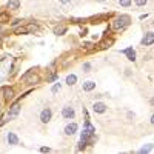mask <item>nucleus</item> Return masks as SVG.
Wrapping results in <instances>:
<instances>
[{
    "mask_svg": "<svg viewBox=\"0 0 154 154\" xmlns=\"http://www.w3.org/2000/svg\"><path fill=\"white\" fill-rule=\"evenodd\" d=\"M40 151H42V153H49L51 149H49L48 147H42V148H40Z\"/></svg>",
    "mask_w": 154,
    "mask_h": 154,
    "instance_id": "c85d7f7f",
    "label": "nucleus"
},
{
    "mask_svg": "<svg viewBox=\"0 0 154 154\" xmlns=\"http://www.w3.org/2000/svg\"><path fill=\"white\" fill-rule=\"evenodd\" d=\"M8 19H10V14H6V12H2V14H0V22L8 20Z\"/></svg>",
    "mask_w": 154,
    "mask_h": 154,
    "instance_id": "b1692460",
    "label": "nucleus"
},
{
    "mask_svg": "<svg viewBox=\"0 0 154 154\" xmlns=\"http://www.w3.org/2000/svg\"><path fill=\"white\" fill-rule=\"evenodd\" d=\"M154 42V34L153 33H147L145 34V37L142 39V45L143 46H151Z\"/></svg>",
    "mask_w": 154,
    "mask_h": 154,
    "instance_id": "0eeeda50",
    "label": "nucleus"
},
{
    "mask_svg": "<svg viewBox=\"0 0 154 154\" xmlns=\"http://www.w3.org/2000/svg\"><path fill=\"white\" fill-rule=\"evenodd\" d=\"M0 108H2V103H0Z\"/></svg>",
    "mask_w": 154,
    "mask_h": 154,
    "instance_id": "72a5a7b5",
    "label": "nucleus"
},
{
    "mask_svg": "<svg viewBox=\"0 0 154 154\" xmlns=\"http://www.w3.org/2000/svg\"><path fill=\"white\" fill-rule=\"evenodd\" d=\"M134 2H136V5H137V6H145L148 0H134Z\"/></svg>",
    "mask_w": 154,
    "mask_h": 154,
    "instance_id": "4be33fe9",
    "label": "nucleus"
},
{
    "mask_svg": "<svg viewBox=\"0 0 154 154\" xmlns=\"http://www.w3.org/2000/svg\"><path fill=\"white\" fill-rule=\"evenodd\" d=\"M87 142H85V140H82V139H80V142H79V147H77V149H79V151H82V149H85V148H87Z\"/></svg>",
    "mask_w": 154,
    "mask_h": 154,
    "instance_id": "6ab92c4d",
    "label": "nucleus"
},
{
    "mask_svg": "<svg viewBox=\"0 0 154 154\" xmlns=\"http://www.w3.org/2000/svg\"><path fill=\"white\" fill-rule=\"evenodd\" d=\"M19 112H20V106H19V103H14V105H12V106L10 108V111H8L6 119H8V120L16 119V117L19 116Z\"/></svg>",
    "mask_w": 154,
    "mask_h": 154,
    "instance_id": "7ed1b4c3",
    "label": "nucleus"
},
{
    "mask_svg": "<svg viewBox=\"0 0 154 154\" xmlns=\"http://www.w3.org/2000/svg\"><path fill=\"white\" fill-rule=\"evenodd\" d=\"M54 80H57V74H52V76L48 79V82H54Z\"/></svg>",
    "mask_w": 154,
    "mask_h": 154,
    "instance_id": "cd10ccee",
    "label": "nucleus"
},
{
    "mask_svg": "<svg viewBox=\"0 0 154 154\" xmlns=\"http://www.w3.org/2000/svg\"><path fill=\"white\" fill-rule=\"evenodd\" d=\"M112 43H114V39H103L102 42H100V45H99V46H100L102 49H105V48H110Z\"/></svg>",
    "mask_w": 154,
    "mask_h": 154,
    "instance_id": "ddd939ff",
    "label": "nucleus"
},
{
    "mask_svg": "<svg viewBox=\"0 0 154 154\" xmlns=\"http://www.w3.org/2000/svg\"><path fill=\"white\" fill-rule=\"evenodd\" d=\"M60 88H62V85H60V83H56V85H54V87L51 88V91H52L54 94H56L57 91H60Z\"/></svg>",
    "mask_w": 154,
    "mask_h": 154,
    "instance_id": "412c9836",
    "label": "nucleus"
},
{
    "mask_svg": "<svg viewBox=\"0 0 154 154\" xmlns=\"http://www.w3.org/2000/svg\"><path fill=\"white\" fill-rule=\"evenodd\" d=\"M94 88H96V83L91 82V80H88V82L83 83V91H93Z\"/></svg>",
    "mask_w": 154,
    "mask_h": 154,
    "instance_id": "4468645a",
    "label": "nucleus"
},
{
    "mask_svg": "<svg viewBox=\"0 0 154 154\" xmlns=\"http://www.w3.org/2000/svg\"><path fill=\"white\" fill-rule=\"evenodd\" d=\"M14 33L16 34H28V29H26V26H20V28H14Z\"/></svg>",
    "mask_w": 154,
    "mask_h": 154,
    "instance_id": "f3484780",
    "label": "nucleus"
},
{
    "mask_svg": "<svg viewBox=\"0 0 154 154\" xmlns=\"http://www.w3.org/2000/svg\"><path fill=\"white\" fill-rule=\"evenodd\" d=\"M2 93H3V99H5L6 102L12 100V97H14V89L10 88V87H3Z\"/></svg>",
    "mask_w": 154,
    "mask_h": 154,
    "instance_id": "39448f33",
    "label": "nucleus"
},
{
    "mask_svg": "<svg viewBox=\"0 0 154 154\" xmlns=\"http://www.w3.org/2000/svg\"><path fill=\"white\" fill-rule=\"evenodd\" d=\"M66 33V26H57L56 29H54V34L56 35H63Z\"/></svg>",
    "mask_w": 154,
    "mask_h": 154,
    "instance_id": "2eb2a0df",
    "label": "nucleus"
},
{
    "mask_svg": "<svg viewBox=\"0 0 154 154\" xmlns=\"http://www.w3.org/2000/svg\"><path fill=\"white\" fill-rule=\"evenodd\" d=\"M76 82H77V77H76L74 74H70V76L66 77V83L70 85V87H71V85H74Z\"/></svg>",
    "mask_w": 154,
    "mask_h": 154,
    "instance_id": "dca6fc26",
    "label": "nucleus"
},
{
    "mask_svg": "<svg viewBox=\"0 0 154 154\" xmlns=\"http://www.w3.org/2000/svg\"><path fill=\"white\" fill-rule=\"evenodd\" d=\"M83 46H85V49H87V51H89V49H93L94 45H93V43H85Z\"/></svg>",
    "mask_w": 154,
    "mask_h": 154,
    "instance_id": "bb28decb",
    "label": "nucleus"
},
{
    "mask_svg": "<svg viewBox=\"0 0 154 154\" xmlns=\"http://www.w3.org/2000/svg\"><path fill=\"white\" fill-rule=\"evenodd\" d=\"M129 23H131L129 16H119V17H116V19L111 22V28L114 31H117V33H120V31H123Z\"/></svg>",
    "mask_w": 154,
    "mask_h": 154,
    "instance_id": "f257e3e1",
    "label": "nucleus"
},
{
    "mask_svg": "<svg viewBox=\"0 0 154 154\" xmlns=\"http://www.w3.org/2000/svg\"><path fill=\"white\" fill-rule=\"evenodd\" d=\"M87 33H88V31H87V29H83L82 33H80V35H82V37H85V35H87Z\"/></svg>",
    "mask_w": 154,
    "mask_h": 154,
    "instance_id": "7c9ffc66",
    "label": "nucleus"
},
{
    "mask_svg": "<svg viewBox=\"0 0 154 154\" xmlns=\"http://www.w3.org/2000/svg\"><path fill=\"white\" fill-rule=\"evenodd\" d=\"M51 117H52V111L49 110V108H45V110L40 112V120H42L43 123H48V122L51 120Z\"/></svg>",
    "mask_w": 154,
    "mask_h": 154,
    "instance_id": "20e7f679",
    "label": "nucleus"
},
{
    "mask_svg": "<svg viewBox=\"0 0 154 154\" xmlns=\"http://www.w3.org/2000/svg\"><path fill=\"white\" fill-rule=\"evenodd\" d=\"M26 29H28V34H29V33H35V31H37L39 28H37V25L31 23V25H28V26H26Z\"/></svg>",
    "mask_w": 154,
    "mask_h": 154,
    "instance_id": "a211bd4d",
    "label": "nucleus"
},
{
    "mask_svg": "<svg viewBox=\"0 0 154 154\" xmlns=\"http://www.w3.org/2000/svg\"><path fill=\"white\" fill-rule=\"evenodd\" d=\"M62 116L65 117V119H74L76 112H74V110H72L71 106H65V108L62 110Z\"/></svg>",
    "mask_w": 154,
    "mask_h": 154,
    "instance_id": "423d86ee",
    "label": "nucleus"
},
{
    "mask_svg": "<svg viewBox=\"0 0 154 154\" xmlns=\"http://www.w3.org/2000/svg\"><path fill=\"white\" fill-rule=\"evenodd\" d=\"M122 52L128 56V60H131V62H134V60H136V51H134L133 48H126V49H123Z\"/></svg>",
    "mask_w": 154,
    "mask_h": 154,
    "instance_id": "9d476101",
    "label": "nucleus"
},
{
    "mask_svg": "<svg viewBox=\"0 0 154 154\" xmlns=\"http://www.w3.org/2000/svg\"><path fill=\"white\" fill-rule=\"evenodd\" d=\"M6 139H8V143H10V145H17V143H19V137H17L14 133H8Z\"/></svg>",
    "mask_w": 154,
    "mask_h": 154,
    "instance_id": "f8f14e48",
    "label": "nucleus"
},
{
    "mask_svg": "<svg viewBox=\"0 0 154 154\" xmlns=\"http://www.w3.org/2000/svg\"><path fill=\"white\" fill-rule=\"evenodd\" d=\"M59 2H60L62 5H66V3H71V0H59Z\"/></svg>",
    "mask_w": 154,
    "mask_h": 154,
    "instance_id": "c756f323",
    "label": "nucleus"
},
{
    "mask_svg": "<svg viewBox=\"0 0 154 154\" xmlns=\"http://www.w3.org/2000/svg\"><path fill=\"white\" fill-rule=\"evenodd\" d=\"M0 33H2V26H0Z\"/></svg>",
    "mask_w": 154,
    "mask_h": 154,
    "instance_id": "473e14b6",
    "label": "nucleus"
},
{
    "mask_svg": "<svg viewBox=\"0 0 154 154\" xmlns=\"http://www.w3.org/2000/svg\"><path fill=\"white\" fill-rule=\"evenodd\" d=\"M22 22H23V20H20V19H17V20H14V22H12V28H16V26H19V25H22Z\"/></svg>",
    "mask_w": 154,
    "mask_h": 154,
    "instance_id": "393cba45",
    "label": "nucleus"
},
{
    "mask_svg": "<svg viewBox=\"0 0 154 154\" xmlns=\"http://www.w3.org/2000/svg\"><path fill=\"white\" fill-rule=\"evenodd\" d=\"M76 133H77V123L66 125V128H65V134L66 136H72V134H76Z\"/></svg>",
    "mask_w": 154,
    "mask_h": 154,
    "instance_id": "1a4fd4ad",
    "label": "nucleus"
},
{
    "mask_svg": "<svg viewBox=\"0 0 154 154\" xmlns=\"http://www.w3.org/2000/svg\"><path fill=\"white\" fill-rule=\"evenodd\" d=\"M93 110H94V112L102 114V112L106 111V105H105V103H102V102H96V103L93 105Z\"/></svg>",
    "mask_w": 154,
    "mask_h": 154,
    "instance_id": "6e6552de",
    "label": "nucleus"
},
{
    "mask_svg": "<svg viewBox=\"0 0 154 154\" xmlns=\"http://www.w3.org/2000/svg\"><path fill=\"white\" fill-rule=\"evenodd\" d=\"M6 6H8V10H11V11L19 10V6H20V0H10Z\"/></svg>",
    "mask_w": 154,
    "mask_h": 154,
    "instance_id": "9b49d317",
    "label": "nucleus"
},
{
    "mask_svg": "<svg viewBox=\"0 0 154 154\" xmlns=\"http://www.w3.org/2000/svg\"><path fill=\"white\" fill-rule=\"evenodd\" d=\"M151 149H153V148H151V145H148V147H143V148L139 151V153H142V154H143V153H149Z\"/></svg>",
    "mask_w": 154,
    "mask_h": 154,
    "instance_id": "5701e85b",
    "label": "nucleus"
},
{
    "mask_svg": "<svg viewBox=\"0 0 154 154\" xmlns=\"http://www.w3.org/2000/svg\"><path fill=\"white\" fill-rule=\"evenodd\" d=\"M83 70L85 71H89V70H91V63H88V62L83 63Z\"/></svg>",
    "mask_w": 154,
    "mask_h": 154,
    "instance_id": "a878e982",
    "label": "nucleus"
},
{
    "mask_svg": "<svg viewBox=\"0 0 154 154\" xmlns=\"http://www.w3.org/2000/svg\"><path fill=\"white\" fill-rule=\"evenodd\" d=\"M119 3H120V6H125V8H128L131 5V0H119Z\"/></svg>",
    "mask_w": 154,
    "mask_h": 154,
    "instance_id": "aec40b11",
    "label": "nucleus"
},
{
    "mask_svg": "<svg viewBox=\"0 0 154 154\" xmlns=\"http://www.w3.org/2000/svg\"><path fill=\"white\" fill-rule=\"evenodd\" d=\"M22 80H25L26 85H34V83H37L39 80H40V77H39L37 74H34V71H31L28 76H23V77H22Z\"/></svg>",
    "mask_w": 154,
    "mask_h": 154,
    "instance_id": "f03ea898",
    "label": "nucleus"
},
{
    "mask_svg": "<svg viewBox=\"0 0 154 154\" xmlns=\"http://www.w3.org/2000/svg\"><path fill=\"white\" fill-rule=\"evenodd\" d=\"M0 45H2V40H0Z\"/></svg>",
    "mask_w": 154,
    "mask_h": 154,
    "instance_id": "f704fd0d",
    "label": "nucleus"
},
{
    "mask_svg": "<svg viewBox=\"0 0 154 154\" xmlns=\"http://www.w3.org/2000/svg\"><path fill=\"white\" fill-rule=\"evenodd\" d=\"M97 2H100V3H103V2H106V0H97Z\"/></svg>",
    "mask_w": 154,
    "mask_h": 154,
    "instance_id": "2f4dec72",
    "label": "nucleus"
}]
</instances>
